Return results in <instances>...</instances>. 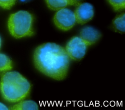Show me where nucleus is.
Segmentation results:
<instances>
[{
    "label": "nucleus",
    "instance_id": "obj_1",
    "mask_svg": "<svg viewBox=\"0 0 125 110\" xmlns=\"http://www.w3.org/2000/svg\"><path fill=\"white\" fill-rule=\"evenodd\" d=\"M33 59L35 68L44 75L58 81L66 77L70 59L64 47L54 42L42 43L35 49Z\"/></svg>",
    "mask_w": 125,
    "mask_h": 110
},
{
    "label": "nucleus",
    "instance_id": "obj_2",
    "mask_svg": "<svg viewBox=\"0 0 125 110\" xmlns=\"http://www.w3.org/2000/svg\"><path fill=\"white\" fill-rule=\"evenodd\" d=\"M31 85L20 73L8 71L4 73L0 82V90L5 100L17 103L24 100L30 94Z\"/></svg>",
    "mask_w": 125,
    "mask_h": 110
},
{
    "label": "nucleus",
    "instance_id": "obj_3",
    "mask_svg": "<svg viewBox=\"0 0 125 110\" xmlns=\"http://www.w3.org/2000/svg\"><path fill=\"white\" fill-rule=\"evenodd\" d=\"M34 19L33 15L27 11L21 10L11 14L8 20L10 34L16 38L32 36Z\"/></svg>",
    "mask_w": 125,
    "mask_h": 110
},
{
    "label": "nucleus",
    "instance_id": "obj_4",
    "mask_svg": "<svg viewBox=\"0 0 125 110\" xmlns=\"http://www.w3.org/2000/svg\"><path fill=\"white\" fill-rule=\"evenodd\" d=\"M88 47L79 36H75L68 40L64 49L70 60L79 61L85 56Z\"/></svg>",
    "mask_w": 125,
    "mask_h": 110
},
{
    "label": "nucleus",
    "instance_id": "obj_5",
    "mask_svg": "<svg viewBox=\"0 0 125 110\" xmlns=\"http://www.w3.org/2000/svg\"><path fill=\"white\" fill-rule=\"evenodd\" d=\"M53 20L56 27L63 31L70 30L76 23L74 12L66 7L57 10Z\"/></svg>",
    "mask_w": 125,
    "mask_h": 110
},
{
    "label": "nucleus",
    "instance_id": "obj_6",
    "mask_svg": "<svg viewBox=\"0 0 125 110\" xmlns=\"http://www.w3.org/2000/svg\"><path fill=\"white\" fill-rule=\"evenodd\" d=\"M74 13L76 23L80 24L88 22L93 18L94 15L93 6L88 2H81L77 5Z\"/></svg>",
    "mask_w": 125,
    "mask_h": 110
},
{
    "label": "nucleus",
    "instance_id": "obj_7",
    "mask_svg": "<svg viewBox=\"0 0 125 110\" xmlns=\"http://www.w3.org/2000/svg\"><path fill=\"white\" fill-rule=\"evenodd\" d=\"M101 33L91 26H85L83 28L80 32L79 37L82 38L88 46L96 43L101 37Z\"/></svg>",
    "mask_w": 125,
    "mask_h": 110
},
{
    "label": "nucleus",
    "instance_id": "obj_8",
    "mask_svg": "<svg viewBox=\"0 0 125 110\" xmlns=\"http://www.w3.org/2000/svg\"><path fill=\"white\" fill-rule=\"evenodd\" d=\"M12 106L11 110H38L39 109L38 104L33 100H21Z\"/></svg>",
    "mask_w": 125,
    "mask_h": 110
},
{
    "label": "nucleus",
    "instance_id": "obj_9",
    "mask_svg": "<svg viewBox=\"0 0 125 110\" xmlns=\"http://www.w3.org/2000/svg\"><path fill=\"white\" fill-rule=\"evenodd\" d=\"M47 7L51 10L57 11L61 9L72 5L70 0H45Z\"/></svg>",
    "mask_w": 125,
    "mask_h": 110
},
{
    "label": "nucleus",
    "instance_id": "obj_10",
    "mask_svg": "<svg viewBox=\"0 0 125 110\" xmlns=\"http://www.w3.org/2000/svg\"><path fill=\"white\" fill-rule=\"evenodd\" d=\"M113 27L115 31L120 33L125 31V14L122 13L117 16L112 21Z\"/></svg>",
    "mask_w": 125,
    "mask_h": 110
},
{
    "label": "nucleus",
    "instance_id": "obj_11",
    "mask_svg": "<svg viewBox=\"0 0 125 110\" xmlns=\"http://www.w3.org/2000/svg\"><path fill=\"white\" fill-rule=\"evenodd\" d=\"M13 68L11 59L6 55L0 53V73L8 72Z\"/></svg>",
    "mask_w": 125,
    "mask_h": 110
},
{
    "label": "nucleus",
    "instance_id": "obj_12",
    "mask_svg": "<svg viewBox=\"0 0 125 110\" xmlns=\"http://www.w3.org/2000/svg\"><path fill=\"white\" fill-rule=\"evenodd\" d=\"M107 1L115 11L120 12L125 8V0H107Z\"/></svg>",
    "mask_w": 125,
    "mask_h": 110
},
{
    "label": "nucleus",
    "instance_id": "obj_13",
    "mask_svg": "<svg viewBox=\"0 0 125 110\" xmlns=\"http://www.w3.org/2000/svg\"><path fill=\"white\" fill-rule=\"evenodd\" d=\"M16 0H0V6L6 9H10L15 4Z\"/></svg>",
    "mask_w": 125,
    "mask_h": 110
},
{
    "label": "nucleus",
    "instance_id": "obj_14",
    "mask_svg": "<svg viewBox=\"0 0 125 110\" xmlns=\"http://www.w3.org/2000/svg\"><path fill=\"white\" fill-rule=\"evenodd\" d=\"M70 0L71 2L72 5L76 6L77 5H78V4L81 3L83 0Z\"/></svg>",
    "mask_w": 125,
    "mask_h": 110
},
{
    "label": "nucleus",
    "instance_id": "obj_15",
    "mask_svg": "<svg viewBox=\"0 0 125 110\" xmlns=\"http://www.w3.org/2000/svg\"><path fill=\"white\" fill-rule=\"evenodd\" d=\"M9 109L3 104L0 103V110H8Z\"/></svg>",
    "mask_w": 125,
    "mask_h": 110
},
{
    "label": "nucleus",
    "instance_id": "obj_16",
    "mask_svg": "<svg viewBox=\"0 0 125 110\" xmlns=\"http://www.w3.org/2000/svg\"><path fill=\"white\" fill-rule=\"evenodd\" d=\"M1 38H0V47H1Z\"/></svg>",
    "mask_w": 125,
    "mask_h": 110
},
{
    "label": "nucleus",
    "instance_id": "obj_17",
    "mask_svg": "<svg viewBox=\"0 0 125 110\" xmlns=\"http://www.w3.org/2000/svg\"><path fill=\"white\" fill-rule=\"evenodd\" d=\"M21 1H25V0H21Z\"/></svg>",
    "mask_w": 125,
    "mask_h": 110
}]
</instances>
